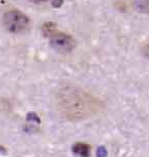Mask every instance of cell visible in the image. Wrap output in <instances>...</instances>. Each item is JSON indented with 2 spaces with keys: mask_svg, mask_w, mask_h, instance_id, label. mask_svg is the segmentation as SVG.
Segmentation results:
<instances>
[{
  "mask_svg": "<svg viewBox=\"0 0 149 157\" xmlns=\"http://www.w3.org/2000/svg\"><path fill=\"white\" fill-rule=\"evenodd\" d=\"M56 110L66 121H80L94 117L104 108L99 97L75 85L59 87L54 95Z\"/></svg>",
  "mask_w": 149,
  "mask_h": 157,
  "instance_id": "1",
  "label": "cell"
},
{
  "mask_svg": "<svg viewBox=\"0 0 149 157\" xmlns=\"http://www.w3.org/2000/svg\"><path fill=\"white\" fill-rule=\"evenodd\" d=\"M3 24L6 30L11 33H24L30 27V18L18 9L6 11L3 17Z\"/></svg>",
  "mask_w": 149,
  "mask_h": 157,
  "instance_id": "2",
  "label": "cell"
},
{
  "mask_svg": "<svg viewBox=\"0 0 149 157\" xmlns=\"http://www.w3.org/2000/svg\"><path fill=\"white\" fill-rule=\"evenodd\" d=\"M50 45L54 50L60 53H69L75 49L76 41L69 34L62 32H55L49 37Z\"/></svg>",
  "mask_w": 149,
  "mask_h": 157,
  "instance_id": "3",
  "label": "cell"
},
{
  "mask_svg": "<svg viewBox=\"0 0 149 157\" xmlns=\"http://www.w3.org/2000/svg\"><path fill=\"white\" fill-rule=\"evenodd\" d=\"M73 152L78 157H89L90 156V146L87 143L78 142L73 146Z\"/></svg>",
  "mask_w": 149,
  "mask_h": 157,
  "instance_id": "4",
  "label": "cell"
},
{
  "mask_svg": "<svg viewBox=\"0 0 149 157\" xmlns=\"http://www.w3.org/2000/svg\"><path fill=\"white\" fill-rule=\"evenodd\" d=\"M55 25L52 23H47L43 26L42 28V32L44 34V36L46 37H50L51 35H53L56 31H55Z\"/></svg>",
  "mask_w": 149,
  "mask_h": 157,
  "instance_id": "5",
  "label": "cell"
},
{
  "mask_svg": "<svg viewBox=\"0 0 149 157\" xmlns=\"http://www.w3.org/2000/svg\"><path fill=\"white\" fill-rule=\"evenodd\" d=\"M50 2H51V4H52L53 7L58 8V7H60V6L62 5L63 0H50Z\"/></svg>",
  "mask_w": 149,
  "mask_h": 157,
  "instance_id": "6",
  "label": "cell"
},
{
  "mask_svg": "<svg viewBox=\"0 0 149 157\" xmlns=\"http://www.w3.org/2000/svg\"><path fill=\"white\" fill-rule=\"evenodd\" d=\"M143 52L145 53V55L149 56V42L147 43V45H145V46H144V48H143Z\"/></svg>",
  "mask_w": 149,
  "mask_h": 157,
  "instance_id": "7",
  "label": "cell"
},
{
  "mask_svg": "<svg viewBox=\"0 0 149 157\" xmlns=\"http://www.w3.org/2000/svg\"><path fill=\"white\" fill-rule=\"evenodd\" d=\"M30 1H32L33 3H42L44 1H46V0H30Z\"/></svg>",
  "mask_w": 149,
  "mask_h": 157,
  "instance_id": "8",
  "label": "cell"
}]
</instances>
